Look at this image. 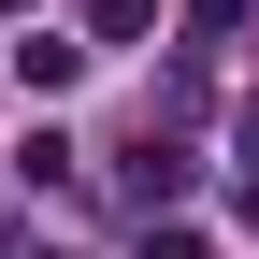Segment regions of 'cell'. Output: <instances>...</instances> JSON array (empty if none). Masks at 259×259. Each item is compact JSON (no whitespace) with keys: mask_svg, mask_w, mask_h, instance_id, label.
Returning <instances> with one entry per match:
<instances>
[{"mask_svg":"<svg viewBox=\"0 0 259 259\" xmlns=\"http://www.w3.org/2000/svg\"><path fill=\"white\" fill-rule=\"evenodd\" d=\"M130 202H144V216L187 202V144H158V130H144V144H130Z\"/></svg>","mask_w":259,"mask_h":259,"instance_id":"obj_2","label":"cell"},{"mask_svg":"<svg viewBox=\"0 0 259 259\" xmlns=\"http://www.w3.org/2000/svg\"><path fill=\"white\" fill-rule=\"evenodd\" d=\"M144 259H202V231H158V216H144Z\"/></svg>","mask_w":259,"mask_h":259,"instance_id":"obj_4","label":"cell"},{"mask_svg":"<svg viewBox=\"0 0 259 259\" xmlns=\"http://www.w3.org/2000/svg\"><path fill=\"white\" fill-rule=\"evenodd\" d=\"M0 15H15V0H0Z\"/></svg>","mask_w":259,"mask_h":259,"instance_id":"obj_5","label":"cell"},{"mask_svg":"<svg viewBox=\"0 0 259 259\" xmlns=\"http://www.w3.org/2000/svg\"><path fill=\"white\" fill-rule=\"evenodd\" d=\"M245 15H259V0H187V29H202V44H231Z\"/></svg>","mask_w":259,"mask_h":259,"instance_id":"obj_3","label":"cell"},{"mask_svg":"<svg viewBox=\"0 0 259 259\" xmlns=\"http://www.w3.org/2000/svg\"><path fill=\"white\" fill-rule=\"evenodd\" d=\"M72 72H87V44H58V29H29V44H15V87H29V101H58Z\"/></svg>","mask_w":259,"mask_h":259,"instance_id":"obj_1","label":"cell"}]
</instances>
